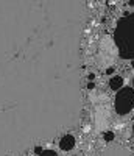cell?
Segmentation results:
<instances>
[{
  "label": "cell",
  "mask_w": 134,
  "mask_h": 156,
  "mask_svg": "<svg viewBox=\"0 0 134 156\" xmlns=\"http://www.w3.org/2000/svg\"><path fill=\"white\" fill-rule=\"evenodd\" d=\"M132 67H134V61H132Z\"/></svg>",
  "instance_id": "15"
},
{
  "label": "cell",
  "mask_w": 134,
  "mask_h": 156,
  "mask_svg": "<svg viewBox=\"0 0 134 156\" xmlns=\"http://www.w3.org/2000/svg\"><path fill=\"white\" fill-rule=\"evenodd\" d=\"M132 134H134V126H132Z\"/></svg>",
  "instance_id": "14"
},
{
  "label": "cell",
  "mask_w": 134,
  "mask_h": 156,
  "mask_svg": "<svg viewBox=\"0 0 134 156\" xmlns=\"http://www.w3.org/2000/svg\"><path fill=\"white\" fill-rule=\"evenodd\" d=\"M114 108L115 112L120 115L128 114L134 108V89L132 87H122L117 92L114 100Z\"/></svg>",
  "instance_id": "3"
},
{
  "label": "cell",
  "mask_w": 134,
  "mask_h": 156,
  "mask_svg": "<svg viewBox=\"0 0 134 156\" xmlns=\"http://www.w3.org/2000/svg\"><path fill=\"white\" fill-rule=\"evenodd\" d=\"M87 80L93 83V80H95V75H93V73H89V75H87Z\"/></svg>",
  "instance_id": "10"
},
{
  "label": "cell",
  "mask_w": 134,
  "mask_h": 156,
  "mask_svg": "<svg viewBox=\"0 0 134 156\" xmlns=\"http://www.w3.org/2000/svg\"><path fill=\"white\" fill-rule=\"evenodd\" d=\"M109 87L112 90H120L123 87V78L120 76V75H114L111 80H109Z\"/></svg>",
  "instance_id": "6"
},
{
  "label": "cell",
  "mask_w": 134,
  "mask_h": 156,
  "mask_svg": "<svg viewBox=\"0 0 134 156\" xmlns=\"http://www.w3.org/2000/svg\"><path fill=\"white\" fill-rule=\"evenodd\" d=\"M114 41L118 55L123 59L134 61V12L120 19L114 30Z\"/></svg>",
  "instance_id": "2"
},
{
  "label": "cell",
  "mask_w": 134,
  "mask_h": 156,
  "mask_svg": "<svg viewBox=\"0 0 134 156\" xmlns=\"http://www.w3.org/2000/svg\"><path fill=\"white\" fill-rule=\"evenodd\" d=\"M75 147V137L72 134H64L59 140V148L61 150H72Z\"/></svg>",
  "instance_id": "5"
},
{
  "label": "cell",
  "mask_w": 134,
  "mask_h": 156,
  "mask_svg": "<svg viewBox=\"0 0 134 156\" xmlns=\"http://www.w3.org/2000/svg\"><path fill=\"white\" fill-rule=\"evenodd\" d=\"M112 72H114V69H112V67H109V69H108V70H106V73H109V75H111V73H112Z\"/></svg>",
  "instance_id": "12"
},
{
  "label": "cell",
  "mask_w": 134,
  "mask_h": 156,
  "mask_svg": "<svg viewBox=\"0 0 134 156\" xmlns=\"http://www.w3.org/2000/svg\"><path fill=\"white\" fill-rule=\"evenodd\" d=\"M34 153H36V154L39 156V154L42 153V147H39V145H36V147H34Z\"/></svg>",
  "instance_id": "9"
},
{
  "label": "cell",
  "mask_w": 134,
  "mask_h": 156,
  "mask_svg": "<svg viewBox=\"0 0 134 156\" xmlns=\"http://www.w3.org/2000/svg\"><path fill=\"white\" fill-rule=\"evenodd\" d=\"M83 0H0V156L83 119Z\"/></svg>",
  "instance_id": "1"
},
{
  "label": "cell",
  "mask_w": 134,
  "mask_h": 156,
  "mask_svg": "<svg viewBox=\"0 0 134 156\" xmlns=\"http://www.w3.org/2000/svg\"><path fill=\"white\" fill-rule=\"evenodd\" d=\"M39 156H58V154H56V151H53V150H44Z\"/></svg>",
  "instance_id": "8"
},
{
  "label": "cell",
  "mask_w": 134,
  "mask_h": 156,
  "mask_svg": "<svg viewBox=\"0 0 134 156\" xmlns=\"http://www.w3.org/2000/svg\"><path fill=\"white\" fill-rule=\"evenodd\" d=\"M128 5H129V6H134V0H129V2H128Z\"/></svg>",
  "instance_id": "13"
},
{
  "label": "cell",
  "mask_w": 134,
  "mask_h": 156,
  "mask_svg": "<svg viewBox=\"0 0 134 156\" xmlns=\"http://www.w3.org/2000/svg\"><path fill=\"white\" fill-rule=\"evenodd\" d=\"M93 87H95V84H93L92 81H89V83H87V89H90V90H92Z\"/></svg>",
  "instance_id": "11"
},
{
  "label": "cell",
  "mask_w": 134,
  "mask_h": 156,
  "mask_svg": "<svg viewBox=\"0 0 134 156\" xmlns=\"http://www.w3.org/2000/svg\"><path fill=\"white\" fill-rule=\"evenodd\" d=\"M101 156H134V154L123 145H112V147L104 148Z\"/></svg>",
  "instance_id": "4"
},
{
  "label": "cell",
  "mask_w": 134,
  "mask_h": 156,
  "mask_svg": "<svg viewBox=\"0 0 134 156\" xmlns=\"http://www.w3.org/2000/svg\"><path fill=\"white\" fill-rule=\"evenodd\" d=\"M103 140L104 142H112L114 140V133L112 131H104L103 133Z\"/></svg>",
  "instance_id": "7"
}]
</instances>
